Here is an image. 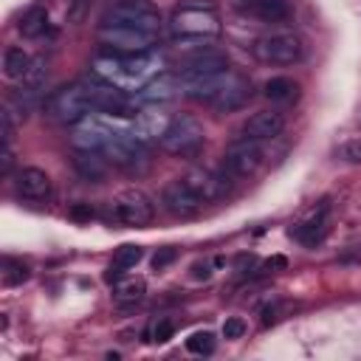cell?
<instances>
[{
	"mask_svg": "<svg viewBox=\"0 0 361 361\" xmlns=\"http://www.w3.org/2000/svg\"><path fill=\"white\" fill-rule=\"evenodd\" d=\"M262 93L268 102H276V104H290L299 99V85L288 76H274L262 85Z\"/></svg>",
	"mask_w": 361,
	"mask_h": 361,
	"instance_id": "25",
	"label": "cell"
},
{
	"mask_svg": "<svg viewBox=\"0 0 361 361\" xmlns=\"http://www.w3.org/2000/svg\"><path fill=\"white\" fill-rule=\"evenodd\" d=\"M183 87L180 76H172V73H158L152 82H147L135 96L138 102H152V104H164V102H172L178 96V90Z\"/></svg>",
	"mask_w": 361,
	"mask_h": 361,
	"instance_id": "19",
	"label": "cell"
},
{
	"mask_svg": "<svg viewBox=\"0 0 361 361\" xmlns=\"http://www.w3.org/2000/svg\"><path fill=\"white\" fill-rule=\"evenodd\" d=\"M87 93L93 102V113H104V116H116V118H135L141 113L135 93H127L116 85H107V82L96 79L93 73L87 82Z\"/></svg>",
	"mask_w": 361,
	"mask_h": 361,
	"instance_id": "10",
	"label": "cell"
},
{
	"mask_svg": "<svg viewBox=\"0 0 361 361\" xmlns=\"http://www.w3.org/2000/svg\"><path fill=\"white\" fill-rule=\"evenodd\" d=\"M189 180V186L203 197V203H217L223 197H228L234 178L226 169H206V166H195L183 175Z\"/></svg>",
	"mask_w": 361,
	"mask_h": 361,
	"instance_id": "14",
	"label": "cell"
},
{
	"mask_svg": "<svg viewBox=\"0 0 361 361\" xmlns=\"http://www.w3.org/2000/svg\"><path fill=\"white\" fill-rule=\"evenodd\" d=\"M282 130H285V116L282 113H276V110H257V113H251L243 121L240 135L262 144V141H274Z\"/></svg>",
	"mask_w": 361,
	"mask_h": 361,
	"instance_id": "17",
	"label": "cell"
},
{
	"mask_svg": "<svg viewBox=\"0 0 361 361\" xmlns=\"http://www.w3.org/2000/svg\"><path fill=\"white\" fill-rule=\"evenodd\" d=\"M14 192H17L23 200H31V203L48 200V197H51V178H48V172L39 169V166H23V169L14 175Z\"/></svg>",
	"mask_w": 361,
	"mask_h": 361,
	"instance_id": "18",
	"label": "cell"
},
{
	"mask_svg": "<svg viewBox=\"0 0 361 361\" xmlns=\"http://www.w3.org/2000/svg\"><path fill=\"white\" fill-rule=\"evenodd\" d=\"M144 296H147V282L141 276L118 279L116 288H113V302H116L118 310H133Z\"/></svg>",
	"mask_w": 361,
	"mask_h": 361,
	"instance_id": "22",
	"label": "cell"
},
{
	"mask_svg": "<svg viewBox=\"0 0 361 361\" xmlns=\"http://www.w3.org/2000/svg\"><path fill=\"white\" fill-rule=\"evenodd\" d=\"M102 25H121V28H138L147 34H158L161 11L149 6L147 0H116L102 14Z\"/></svg>",
	"mask_w": 361,
	"mask_h": 361,
	"instance_id": "9",
	"label": "cell"
},
{
	"mask_svg": "<svg viewBox=\"0 0 361 361\" xmlns=\"http://www.w3.org/2000/svg\"><path fill=\"white\" fill-rule=\"evenodd\" d=\"M248 11L262 23H285L293 14L288 0H248Z\"/></svg>",
	"mask_w": 361,
	"mask_h": 361,
	"instance_id": "24",
	"label": "cell"
},
{
	"mask_svg": "<svg viewBox=\"0 0 361 361\" xmlns=\"http://www.w3.org/2000/svg\"><path fill=\"white\" fill-rule=\"evenodd\" d=\"M161 54H99L90 62V73L107 85H116L127 93H138L147 82H152L161 73Z\"/></svg>",
	"mask_w": 361,
	"mask_h": 361,
	"instance_id": "1",
	"label": "cell"
},
{
	"mask_svg": "<svg viewBox=\"0 0 361 361\" xmlns=\"http://www.w3.org/2000/svg\"><path fill=\"white\" fill-rule=\"evenodd\" d=\"M336 155H338L344 164H361V135L341 141L338 149H336Z\"/></svg>",
	"mask_w": 361,
	"mask_h": 361,
	"instance_id": "30",
	"label": "cell"
},
{
	"mask_svg": "<svg viewBox=\"0 0 361 361\" xmlns=\"http://www.w3.org/2000/svg\"><path fill=\"white\" fill-rule=\"evenodd\" d=\"M206 144V130L203 124L189 116V113H180V116H172L164 135H161V147L169 152V155H180V158H189V155H197Z\"/></svg>",
	"mask_w": 361,
	"mask_h": 361,
	"instance_id": "8",
	"label": "cell"
},
{
	"mask_svg": "<svg viewBox=\"0 0 361 361\" xmlns=\"http://www.w3.org/2000/svg\"><path fill=\"white\" fill-rule=\"evenodd\" d=\"M259 166H262V147H259V141H251V138H243L240 135L223 152V169L234 180H243V178L257 175Z\"/></svg>",
	"mask_w": 361,
	"mask_h": 361,
	"instance_id": "13",
	"label": "cell"
},
{
	"mask_svg": "<svg viewBox=\"0 0 361 361\" xmlns=\"http://www.w3.org/2000/svg\"><path fill=\"white\" fill-rule=\"evenodd\" d=\"M186 350L195 355H212L214 353V333L212 330H197L186 338Z\"/></svg>",
	"mask_w": 361,
	"mask_h": 361,
	"instance_id": "29",
	"label": "cell"
},
{
	"mask_svg": "<svg viewBox=\"0 0 361 361\" xmlns=\"http://www.w3.org/2000/svg\"><path fill=\"white\" fill-rule=\"evenodd\" d=\"M104 217L127 228H147L155 220V203L141 189H124L113 200H107Z\"/></svg>",
	"mask_w": 361,
	"mask_h": 361,
	"instance_id": "6",
	"label": "cell"
},
{
	"mask_svg": "<svg viewBox=\"0 0 361 361\" xmlns=\"http://www.w3.org/2000/svg\"><path fill=\"white\" fill-rule=\"evenodd\" d=\"M102 155L113 164V166H118V169H124V172H141L144 166H147V144L144 141H138L135 135H133V130H127V127H118V124H110V133H107V141H104V147H102Z\"/></svg>",
	"mask_w": 361,
	"mask_h": 361,
	"instance_id": "5",
	"label": "cell"
},
{
	"mask_svg": "<svg viewBox=\"0 0 361 361\" xmlns=\"http://www.w3.org/2000/svg\"><path fill=\"white\" fill-rule=\"evenodd\" d=\"M141 259H144V248H141V245H133V243H127V245L116 248V254H113V262H110V268H107L104 279H107V282H118V279L124 276V271H127V268H135Z\"/></svg>",
	"mask_w": 361,
	"mask_h": 361,
	"instance_id": "23",
	"label": "cell"
},
{
	"mask_svg": "<svg viewBox=\"0 0 361 361\" xmlns=\"http://www.w3.org/2000/svg\"><path fill=\"white\" fill-rule=\"evenodd\" d=\"M45 76H48L45 62H42V59H34V62H31V68H28V73H25V79H23V85H25V87L39 90V87L45 85Z\"/></svg>",
	"mask_w": 361,
	"mask_h": 361,
	"instance_id": "31",
	"label": "cell"
},
{
	"mask_svg": "<svg viewBox=\"0 0 361 361\" xmlns=\"http://www.w3.org/2000/svg\"><path fill=\"white\" fill-rule=\"evenodd\" d=\"M223 336L226 338H243L245 336V322L240 316H231L223 322Z\"/></svg>",
	"mask_w": 361,
	"mask_h": 361,
	"instance_id": "33",
	"label": "cell"
},
{
	"mask_svg": "<svg viewBox=\"0 0 361 361\" xmlns=\"http://www.w3.org/2000/svg\"><path fill=\"white\" fill-rule=\"evenodd\" d=\"M31 62H34V59H31L23 48L8 45V48L3 51V76H6V79H25Z\"/></svg>",
	"mask_w": 361,
	"mask_h": 361,
	"instance_id": "27",
	"label": "cell"
},
{
	"mask_svg": "<svg viewBox=\"0 0 361 361\" xmlns=\"http://www.w3.org/2000/svg\"><path fill=\"white\" fill-rule=\"evenodd\" d=\"M28 265L23 259H14V257H6L3 259V285L6 288H14V285H23L28 279Z\"/></svg>",
	"mask_w": 361,
	"mask_h": 361,
	"instance_id": "28",
	"label": "cell"
},
{
	"mask_svg": "<svg viewBox=\"0 0 361 361\" xmlns=\"http://www.w3.org/2000/svg\"><path fill=\"white\" fill-rule=\"evenodd\" d=\"M99 45L107 54H147L155 45V34L138 28H121V25H102Z\"/></svg>",
	"mask_w": 361,
	"mask_h": 361,
	"instance_id": "12",
	"label": "cell"
},
{
	"mask_svg": "<svg viewBox=\"0 0 361 361\" xmlns=\"http://www.w3.org/2000/svg\"><path fill=\"white\" fill-rule=\"evenodd\" d=\"M45 113L48 118H54L56 124H79L82 118H87L93 113V102L87 93L85 82H73V85H62L59 90H54L45 102Z\"/></svg>",
	"mask_w": 361,
	"mask_h": 361,
	"instance_id": "4",
	"label": "cell"
},
{
	"mask_svg": "<svg viewBox=\"0 0 361 361\" xmlns=\"http://www.w3.org/2000/svg\"><path fill=\"white\" fill-rule=\"evenodd\" d=\"M327 231H330V203L327 200H322L305 220H299V223H293V228H290V237L296 240V243H302V245H307V248H313V245H319L324 237H327Z\"/></svg>",
	"mask_w": 361,
	"mask_h": 361,
	"instance_id": "16",
	"label": "cell"
},
{
	"mask_svg": "<svg viewBox=\"0 0 361 361\" xmlns=\"http://www.w3.org/2000/svg\"><path fill=\"white\" fill-rule=\"evenodd\" d=\"M161 203H164L166 212L175 214V217H195V214L206 206L203 197L189 186L186 178H175V180L164 183V189H161Z\"/></svg>",
	"mask_w": 361,
	"mask_h": 361,
	"instance_id": "15",
	"label": "cell"
},
{
	"mask_svg": "<svg viewBox=\"0 0 361 361\" xmlns=\"http://www.w3.org/2000/svg\"><path fill=\"white\" fill-rule=\"evenodd\" d=\"M172 333H175V324L164 319V322H158L152 327V341H166V338H172Z\"/></svg>",
	"mask_w": 361,
	"mask_h": 361,
	"instance_id": "34",
	"label": "cell"
},
{
	"mask_svg": "<svg viewBox=\"0 0 361 361\" xmlns=\"http://www.w3.org/2000/svg\"><path fill=\"white\" fill-rule=\"evenodd\" d=\"M178 259V248H172V245H164V248H158L155 251V257H152V268L155 271H164L169 262H175Z\"/></svg>",
	"mask_w": 361,
	"mask_h": 361,
	"instance_id": "32",
	"label": "cell"
},
{
	"mask_svg": "<svg viewBox=\"0 0 361 361\" xmlns=\"http://www.w3.org/2000/svg\"><path fill=\"white\" fill-rule=\"evenodd\" d=\"M183 93L189 99L212 107L214 113H234L251 99V82L243 73L228 68L223 73H214V76L183 85Z\"/></svg>",
	"mask_w": 361,
	"mask_h": 361,
	"instance_id": "3",
	"label": "cell"
},
{
	"mask_svg": "<svg viewBox=\"0 0 361 361\" xmlns=\"http://www.w3.org/2000/svg\"><path fill=\"white\" fill-rule=\"evenodd\" d=\"M107 164H110V161H107L102 152L76 149V155H73V169H76L85 180H90V183L104 180V175H107Z\"/></svg>",
	"mask_w": 361,
	"mask_h": 361,
	"instance_id": "21",
	"label": "cell"
},
{
	"mask_svg": "<svg viewBox=\"0 0 361 361\" xmlns=\"http://www.w3.org/2000/svg\"><path fill=\"white\" fill-rule=\"evenodd\" d=\"M223 71H228L226 51H220L214 45H200V48L189 51L180 59L178 76H180L183 85H189V82H197V79H206V76H214V73H223Z\"/></svg>",
	"mask_w": 361,
	"mask_h": 361,
	"instance_id": "11",
	"label": "cell"
},
{
	"mask_svg": "<svg viewBox=\"0 0 361 361\" xmlns=\"http://www.w3.org/2000/svg\"><path fill=\"white\" fill-rule=\"evenodd\" d=\"M48 25V8L45 6H31L23 11V17L17 20V31L28 39H37Z\"/></svg>",
	"mask_w": 361,
	"mask_h": 361,
	"instance_id": "26",
	"label": "cell"
},
{
	"mask_svg": "<svg viewBox=\"0 0 361 361\" xmlns=\"http://www.w3.org/2000/svg\"><path fill=\"white\" fill-rule=\"evenodd\" d=\"M93 214H96V212H93L90 206H73V209H71V217H87V220H90Z\"/></svg>",
	"mask_w": 361,
	"mask_h": 361,
	"instance_id": "36",
	"label": "cell"
},
{
	"mask_svg": "<svg viewBox=\"0 0 361 361\" xmlns=\"http://www.w3.org/2000/svg\"><path fill=\"white\" fill-rule=\"evenodd\" d=\"M251 54L262 62V65H296L305 59V42L299 34L293 31H274V34H262L254 39Z\"/></svg>",
	"mask_w": 361,
	"mask_h": 361,
	"instance_id": "7",
	"label": "cell"
},
{
	"mask_svg": "<svg viewBox=\"0 0 361 361\" xmlns=\"http://www.w3.org/2000/svg\"><path fill=\"white\" fill-rule=\"evenodd\" d=\"M166 124H169V116L155 107V110H141V113L133 118V127H130V130H133V135H135L138 141L149 144V141H161Z\"/></svg>",
	"mask_w": 361,
	"mask_h": 361,
	"instance_id": "20",
	"label": "cell"
},
{
	"mask_svg": "<svg viewBox=\"0 0 361 361\" xmlns=\"http://www.w3.org/2000/svg\"><path fill=\"white\" fill-rule=\"evenodd\" d=\"M169 31L178 45L183 42L200 48V45H212L220 37L223 20L214 0H183L169 14Z\"/></svg>",
	"mask_w": 361,
	"mask_h": 361,
	"instance_id": "2",
	"label": "cell"
},
{
	"mask_svg": "<svg viewBox=\"0 0 361 361\" xmlns=\"http://www.w3.org/2000/svg\"><path fill=\"white\" fill-rule=\"evenodd\" d=\"M274 322H279V305H268V307L262 310V324L268 327V324H274Z\"/></svg>",
	"mask_w": 361,
	"mask_h": 361,
	"instance_id": "35",
	"label": "cell"
}]
</instances>
